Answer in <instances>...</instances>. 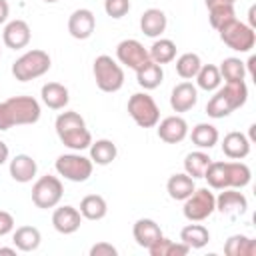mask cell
Returning <instances> with one entry per match:
<instances>
[{
    "label": "cell",
    "mask_w": 256,
    "mask_h": 256,
    "mask_svg": "<svg viewBox=\"0 0 256 256\" xmlns=\"http://www.w3.org/2000/svg\"><path fill=\"white\" fill-rule=\"evenodd\" d=\"M40 104L32 96H12L0 102V132L10 130L12 126L36 124L40 120Z\"/></svg>",
    "instance_id": "1"
},
{
    "label": "cell",
    "mask_w": 256,
    "mask_h": 256,
    "mask_svg": "<svg viewBox=\"0 0 256 256\" xmlns=\"http://www.w3.org/2000/svg\"><path fill=\"white\" fill-rule=\"evenodd\" d=\"M54 126H56V134H58L60 142H62L64 146H68L70 150L80 152V150L90 148V144H92V134H90V130L86 128V122H84V118H82L78 112L68 110V112L58 114Z\"/></svg>",
    "instance_id": "2"
},
{
    "label": "cell",
    "mask_w": 256,
    "mask_h": 256,
    "mask_svg": "<svg viewBox=\"0 0 256 256\" xmlns=\"http://www.w3.org/2000/svg\"><path fill=\"white\" fill-rule=\"evenodd\" d=\"M248 100V86L244 80L238 82H226L224 88H218L216 94L206 104V114L210 118H226L236 108L244 106Z\"/></svg>",
    "instance_id": "3"
},
{
    "label": "cell",
    "mask_w": 256,
    "mask_h": 256,
    "mask_svg": "<svg viewBox=\"0 0 256 256\" xmlns=\"http://www.w3.org/2000/svg\"><path fill=\"white\" fill-rule=\"evenodd\" d=\"M50 66H52V60L48 52L34 48V50L24 52L20 58H16V62L12 64V76L18 82H28V80L44 76L50 70Z\"/></svg>",
    "instance_id": "4"
},
{
    "label": "cell",
    "mask_w": 256,
    "mask_h": 256,
    "mask_svg": "<svg viewBox=\"0 0 256 256\" xmlns=\"http://www.w3.org/2000/svg\"><path fill=\"white\" fill-rule=\"evenodd\" d=\"M96 86L102 92H118L124 86V70L122 66L108 54H100L92 66Z\"/></svg>",
    "instance_id": "5"
},
{
    "label": "cell",
    "mask_w": 256,
    "mask_h": 256,
    "mask_svg": "<svg viewBox=\"0 0 256 256\" xmlns=\"http://www.w3.org/2000/svg\"><path fill=\"white\" fill-rule=\"evenodd\" d=\"M128 114L140 128H152L160 122V108L146 92H136L128 98Z\"/></svg>",
    "instance_id": "6"
},
{
    "label": "cell",
    "mask_w": 256,
    "mask_h": 256,
    "mask_svg": "<svg viewBox=\"0 0 256 256\" xmlns=\"http://www.w3.org/2000/svg\"><path fill=\"white\" fill-rule=\"evenodd\" d=\"M220 40L236 52H250L256 44V32L254 28H250L248 24L240 22V20H230L228 24H224L220 30Z\"/></svg>",
    "instance_id": "7"
},
{
    "label": "cell",
    "mask_w": 256,
    "mask_h": 256,
    "mask_svg": "<svg viewBox=\"0 0 256 256\" xmlns=\"http://www.w3.org/2000/svg\"><path fill=\"white\" fill-rule=\"evenodd\" d=\"M54 166H56V172L70 182H86L94 170V162L76 152L58 156Z\"/></svg>",
    "instance_id": "8"
},
{
    "label": "cell",
    "mask_w": 256,
    "mask_h": 256,
    "mask_svg": "<svg viewBox=\"0 0 256 256\" xmlns=\"http://www.w3.org/2000/svg\"><path fill=\"white\" fill-rule=\"evenodd\" d=\"M62 194H64V186L58 176H50V174L40 176L32 186V202L42 210L58 206Z\"/></svg>",
    "instance_id": "9"
},
{
    "label": "cell",
    "mask_w": 256,
    "mask_h": 256,
    "mask_svg": "<svg viewBox=\"0 0 256 256\" xmlns=\"http://www.w3.org/2000/svg\"><path fill=\"white\" fill-rule=\"evenodd\" d=\"M216 210V196L208 188H194V192L184 200L182 214L190 222H202Z\"/></svg>",
    "instance_id": "10"
},
{
    "label": "cell",
    "mask_w": 256,
    "mask_h": 256,
    "mask_svg": "<svg viewBox=\"0 0 256 256\" xmlns=\"http://www.w3.org/2000/svg\"><path fill=\"white\" fill-rule=\"evenodd\" d=\"M116 58H118L120 64L132 68V70H138L144 62L150 60V54H148V50H146L138 40L126 38V40H122V42L116 46Z\"/></svg>",
    "instance_id": "11"
},
{
    "label": "cell",
    "mask_w": 256,
    "mask_h": 256,
    "mask_svg": "<svg viewBox=\"0 0 256 256\" xmlns=\"http://www.w3.org/2000/svg\"><path fill=\"white\" fill-rule=\"evenodd\" d=\"M94 28H96V16H94V12L88 10V8H78V10H74V12L70 14V18H68V32H70V36L76 38V40H86V38H90L92 32H94Z\"/></svg>",
    "instance_id": "12"
},
{
    "label": "cell",
    "mask_w": 256,
    "mask_h": 256,
    "mask_svg": "<svg viewBox=\"0 0 256 256\" xmlns=\"http://www.w3.org/2000/svg\"><path fill=\"white\" fill-rule=\"evenodd\" d=\"M248 208V200L236 188H224L216 198V210L224 216H238L244 214Z\"/></svg>",
    "instance_id": "13"
},
{
    "label": "cell",
    "mask_w": 256,
    "mask_h": 256,
    "mask_svg": "<svg viewBox=\"0 0 256 256\" xmlns=\"http://www.w3.org/2000/svg\"><path fill=\"white\" fill-rule=\"evenodd\" d=\"M82 224V214L74 206H60L52 214V226L60 234H74Z\"/></svg>",
    "instance_id": "14"
},
{
    "label": "cell",
    "mask_w": 256,
    "mask_h": 256,
    "mask_svg": "<svg viewBox=\"0 0 256 256\" xmlns=\"http://www.w3.org/2000/svg\"><path fill=\"white\" fill-rule=\"evenodd\" d=\"M32 38V32H30V26L28 22L24 20H10L6 26H4V32H2V40L8 48L12 50H20V48H26L28 42Z\"/></svg>",
    "instance_id": "15"
},
{
    "label": "cell",
    "mask_w": 256,
    "mask_h": 256,
    "mask_svg": "<svg viewBox=\"0 0 256 256\" xmlns=\"http://www.w3.org/2000/svg\"><path fill=\"white\" fill-rule=\"evenodd\" d=\"M198 102V88L192 82H180L172 88L170 106L174 112H188Z\"/></svg>",
    "instance_id": "16"
},
{
    "label": "cell",
    "mask_w": 256,
    "mask_h": 256,
    "mask_svg": "<svg viewBox=\"0 0 256 256\" xmlns=\"http://www.w3.org/2000/svg\"><path fill=\"white\" fill-rule=\"evenodd\" d=\"M188 136V122L182 116H168L158 124V138L166 144H178Z\"/></svg>",
    "instance_id": "17"
},
{
    "label": "cell",
    "mask_w": 256,
    "mask_h": 256,
    "mask_svg": "<svg viewBox=\"0 0 256 256\" xmlns=\"http://www.w3.org/2000/svg\"><path fill=\"white\" fill-rule=\"evenodd\" d=\"M132 236H134V240H136L138 246H142V248L148 250V248H150L156 240H160L164 234H162L160 226H158L152 218H140V220L134 222Z\"/></svg>",
    "instance_id": "18"
},
{
    "label": "cell",
    "mask_w": 256,
    "mask_h": 256,
    "mask_svg": "<svg viewBox=\"0 0 256 256\" xmlns=\"http://www.w3.org/2000/svg\"><path fill=\"white\" fill-rule=\"evenodd\" d=\"M36 172H38V164L28 154H16L10 160V176H12V180H16L20 184L32 182V178L36 176Z\"/></svg>",
    "instance_id": "19"
},
{
    "label": "cell",
    "mask_w": 256,
    "mask_h": 256,
    "mask_svg": "<svg viewBox=\"0 0 256 256\" xmlns=\"http://www.w3.org/2000/svg\"><path fill=\"white\" fill-rule=\"evenodd\" d=\"M222 152L230 160H242L250 154V138L242 132H228L222 140Z\"/></svg>",
    "instance_id": "20"
},
{
    "label": "cell",
    "mask_w": 256,
    "mask_h": 256,
    "mask_svg": "<svg viewBox=\"0 0 256 256\" xmlns=\"http://www.w3.org/2000/svg\"><path fill=\"white\" fill-rule=\"evenodd\" d=\"M206 8H208L210 26L214 30H220L224 24H228L230 20L236 18L234 4H230L226 0H206Z\"/></svg>",
    "instance_id": "21"
},
{
    "label": "cell",
    "mask_w": 256,
    "mask_h": 256,
    "mask_svg": "<svg viewBox=\"0 0 256 256\" xmlns=\"http://www.w3.org/2000/svg\"><path fill=\"white\" fill-rule=\"evenodd\" d=\"M166 14L160 8H148L140 16V30L150 38H158L166 30Z\"/></svg>",
    "instance_id": "22"
},
{
    "label": "cell",
    "mask_w": 256,
    "mask_h": 256,
    "mask_svg": "<svg viewBox=\"0 0 256 256\" xmlns=\"http://www.w3.org/2000/svg\"><path fill=\"white\" fill-rule=\"evenodd\" d=\"M164 80V70L160 64H156L154 60L144 62L138 70H136V82L138 86H142L144 90H154L162 84Z\"/></svg>",
    "instance_id": "23"
},
{
    "label": "cell",
    "mask_w": 256,
    "mask_h": 256,
    "mask_svg": "<svg viewBox=\"0 0 256 256\" xmlns=\"http://www.w3.org/2000/svg\"><path fill=\"white\" fill-rule=\"evenodd\" d=\"M40 96H42V102L52 108V110H62L68 100H70V94H68V88L60 82H48L42 86L40 90Z\"/></svg>",
    "instance_id": "24"
},
{
    "label": "cell",
    "mask_w": 256,
    "mask_h": 256,
    "mask_svg": "<svg viewBox=\"0 0 256 256\" xmlns=\"http://www.w3.org/2000/svg\"><path fill=\"white\" fill-rule=\"evenodd\" d=\"M12 242L20 252H34L42 242V234L36 226H20L14 230Z\"/></svg>",
    "instance_id": "25"
},
{
    "label": "cell",
    "mask_w": 256,
    "mask_h": 256,
    "mask_svg": "<svg viewBox=\"0 0 256 256\" xmlns=\"http://www.w3.org/2000/svg\"><path fill=\"white\" fill-rule=\"evenodd\" d=\"M196 184H194V178H190L186 172L184 174H172L166 182V190H168V196L172 200H186L192 192H194Z\"/></svg>",
    "instance_id": "26"
},
{
    "label": "cell",
    "mask_w": 256,
    "mask_h": 256,
    "mask_svg": "<svg viewBox=\"0 0 256 256\" xmlns=\"http://www.w3.org/2000/svg\"><path fill=\"white\" fill-rule=\"evenodd\" d=\"M116 156H118V148L108 138H102V140H96L90 144V160L98 166H106V164L114 162Z\"/></svg>",
    "instance_id": "27"
},
{
    "label": "cell",
    "mask_w": 256,
    "mask_h": 256,
    "mask_svg": "<svg viewBox=\"0 0 256 256\" xmlns=\"http://www.w3.org/2000/svg\"><path fill=\"white\" fill-rule=\"evenodd\" d=\"M108 212V204L100 194H88L80 200V214L86 220H102Z\"/></svg>",
    "instance_id": "28"
},
{
    "label": "cell",
    "mask_w": 256,
    "mask_h": 256,
    "mask_svg": "<svg viewBox=\"0 0 256 256\" xmlns=\"http://www.w3.org/2000/svg\"><path fill=\"white\" fill-rule=\"evenodd\" d=\"M252 172L248 168V164L234 160V162H226V182L228 188H244L250 184Z\"/></svg>",
    "instance_id": "29"
},
{
    "label": "cell",
    "mask_w": 256,
    "mask_h": 256,
    "mask_svg": "<svg viewBox=\"0 0 256 256\" xmlns=\"http://www.w3.org/2000/svg\"><path fill=\"white\" fill-rule=\"evenodd\" d=\"M180 242L192 248H204L210 242V232L202 224H188L180 230Z\"/></svg>",
    "instance_id": "30"
},
{
    "label": "cell",
    "mask_w": 256,
    "mask_h": 256,
    "mask_svg": "<svg viewBox=\"0 0 256 256\" xmlns=\"http://www.w3.org/2000/svg\"><path fill=\"white\" fill-rule=\"evenodd\" d=\"M226 256H254L256 254V242L244 234H234L224 244Z\"/></svg>",
    "instance_id": "31"
},
{
    "label": "cell",
    "mask_w": 256,
    "mask_h": 256,
    "mask_svg": "<svg viewBox=\"0 0 256 256\" xmlns=\"http://www.w3.org/2000/svg\"><path fill=\"white\" fill-rule=\"evenodd\" d=\"M190 138H192V142H194L198 148H208V150H210L214 144H218L220 134H218L216 126L206 124V122H200V124H196V126L192 128Z\"/></svg>",
    "instance_id": "32"
},
{
    "label": "cell",
    "mask_w": 256,
    "mask_h": 256,
    "mask_svg": "<svg viewBox=\"0 0 256 256\" xmlns=\"http://www.w3.org/2000/svg\"><path fill=\"white\" fill-rule=\"evenodd\" d=\"M196 78V84L200 90H206V92H214L220 88V82H222V76H220V70L218 66L214 64H202L198 74L194 76Z\"/></svg>",
    "instance_id": "33"
},
{
    "label": "cell",
    "mask_w": 256,
    "mask_h": 256,
    "mask_svg": "<svg viewBox=\"0 0 256 256\" xmlns=\"http://www.w3.org/2000/svg\"><path fill=\"white\" fill-rule=\"evenodd\" d=\"M210 162H212V158H210L206 152H202V150L190 152V154H186V158H184V172H186L190 178H194V180H196V178H202Z\"/></svg>",
    "instance_id": "34"
},
{
    "label": "cell",
    "mask_w": 256,
    "mask_h": 256,
    "mask_svg": "<svg viewBox=\"0 0 256 256\" xmlns=\"http://www.w3.org/2000/svg\"><path fill=\"white\" fill-rule=\"evenodd\" d=\"M150 256H184L190 252V246H186L184 242H174L168 238H160L156 240L150 248H148Z\"/></svg>",
    "instance_id": "35"
},
{
    "label": "cell",
    "mask_w": 256,
    "mask_h": 256,
    "mask_svg": "<svg viewBox=\"0 0 256 256\" xmlns=\"http://www.w3.org/2000/svg\"><path fill=\"white\" fill-rule=\"evenodd\" d=\"M148 54H150V60H154L156 64H160V66L168 64L176 58V44L170 38H160L150 46Z\"/></svg>",
    "instance_id": "36"
},
{
    "label": "cell",
    "mask_w": 256,
    "mask_h": 256,
    "mask_svg": "<svg viewBox=\"0 0 256 256\" xmlns=\"http://www.w3.org/2000/svg\"><path fill=\"white\" fill-rule=\"evenodd\" d=\"M200 66H202V60H200V56L194 54V52H186V54H182V56L176 60V72H178V76L184 78V80L194 78V76L198 74Z\"/></svg>",
    "instance_id": "37"
},
{
    "label": "cell",
    "mask_w": 256,
    "mask_h": 256,
    "mask_svg": "<svg viewBox=\"0 0 256 256\" xmlns=\"http://www.w3.org/2000/svg\"><path fill=\"white\" fill-rule=\"evenodd\" d=\"M206 182H208V186L210 188H214V190H224V188H228V182H226V162H210L208 164V168H206V172H204V176H202Z\"/></svg>",
    "instance_id": "38"
},
{
    "label": "cell",
    "mask_w": 256,
    "mask_h": 256,
    "mask_svg": "<svg viewBox=\"0 0 256 256\" xmlns=\"http://www.w3.org/2000/svg\"><path fill=\"white\" fill-rule=\"evenodd\" d=\"M220 76L226 80V82H238V80H244V74H246V66L240 58H224L222 64H220Z\"/></svg>",
    "instance_id": "39"
},
{
    "label": "cell",
    "mask_w": 256,
    "mask_h": 256,
    "mask_svg": "<svg viewBox=\"0 0 256 256\" xmlns=\"http://www.w3.org/2000/svg\"><path fill=\"white\" fill-rule=\"evenodd\" d=\"M104 12L110 18H122L130 12V0H104Z\"/></svg>",
    "instance_id": "40"
},
{
    "label": "cell",
    "mask_w": 256,
    "mask_h": 256,
    "mask_svg": "<svg viewBox=\"0 0 256 256\" xmlns=\"http://www.w3.org/2000/svg\"><path fill=\"white\" fill-rule=\"evenodd\" d=\"M118 250L110 242H98L90 248V256H116Z\"/></svg>",
    "instance_id": "41"
},
{
    "label": "cell",
    "mask_w": 256,
    "mask_h": 256,
    "mask_svg": "<svg viewBox=\"0 0 256 256\" xmlns=\"http://www.w3.org/2000/svg\"><path fill=\"white\" fill-rule=\"evenodd\" d=\"M14 230V218L10 212L0 210V236H6Z\"/></svg>",
    "instance_id": "42"
},
{
    "label": "cell",
    "mask_w": 256,
    "mask_h": 256,
    "mask_svg": "<svg viewBox=\"0 0 256 256\" xmlns=\"http://www.w3.org/2000/svg\"><path fill=\"white\" fill-rule=\"evenodd\" d=\"M8 14H10V6L6 0H0V24H4L8 20Z\"/></svg>",
    "instance_id": "43"
},
{
    "label": "cell",
    "mask_w": 256,
    "mask_h": 256,
    "mask_svg": "<svg viewBox=\"0 0 256 256\" xmlns=\"http://www.w3.org/2000/svg\"><path fill=\"white\" fill-rule=\"evenodd\" d=\"M8 156H10V148H8V144L4 140H0V166L8 160Z\"/></svg>",
    "instance_id": "44"
},
{
    "label": "cell",
    "mask_w": 256,
    "mask_h": 256,
    "mask_svg": "<svg viewBox=\"0 0 256 256\" xmlns=\"http://www.w3.org/2000/svg\"><path fill=\"white\" fill-rule=\"evenodd\" d=\"M254 14H256V8L252 6V8H250V12H248V20H250V24H248V26H250V28H254V26H256V16H254Z\"/></svg>",
    "instance_id": "45"
},
{
    "label": "cell",
    "mask_w": 256,
    "mask_h": 256,
    "mask_svg": "<svg viewBox=\"0 0 256 256\" xmlns=\"http://www.w3.org/2000/svg\"><path fill=\"white\" fill-rule=\"evenodd\" d=\"M0 254H16V248H0Z\"/></svg>",
    "instance_id": "46"
},
{
    "label": "cell",
    "mask_w": 256,
    "mask_h": 256,
    "mask_svg": "<svg viewBox=\"0 0 256 256\" xmlns=\"http://www.w3.org/2000/svg\"><path fill=\"white\" fill-rule=\"evenodd\" d=\"M44 2H48V4H54V2H58V0H44Z\"/></svg>",
    "instance_id": "47"
},
{
    "label": "cell",
    "mask_w": 256,
    "mask_h": 256,
    "mask_svg": "<svg viewBox=\"0 0 256 256\" xmlns=\"http://www.w3.org/2000/svg\"><path fill=\"white\" fill-rule=\"evenodd\" d=\"M226 2H230V4H234V2H236V0H226Z\"/></svg>",
    "instance_id": "48"
}]
</instances>
